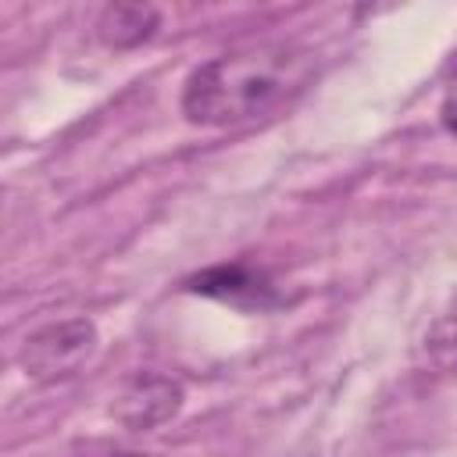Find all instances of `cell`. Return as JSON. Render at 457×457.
<instances>
[{"label": "cell", "instance_id": "6da1fadb", "mask_svg": "<svg viewBox=\"0 0 457 457\" xmlns=\"http://www.w3.org/2000/svg\"><path fill=\"white\" fill-rule=\"evenodd\" d=\"M314 54L296 43H257L221 54L182 86V114L193 125L228 129L268 118L300 96L314 79Z\"/></svg>", "mask_w": 457, "mask_h": 457}, {"label": "cell", "instance_id": "7a4b0ae2", "mask_svg": "<svg viewBox=\"0 0 457 457\" xmlns=\"http://www.w3.org/2000/svg\"><path fill=\"white\" fill-rule=\"evenodd\" d=\"M96 350V325L89 318H64L36 328L21 346V368L36 382H64L82 371Z\"/></svg>", "mask_w": 457, "mask_h": 457}, {"label": "cell", "instance_id": "3957f363", "mask_svg": "<svg viewBox=\"0 0 457 457\" xmlns=\"http://www.w3.org/2000/svg\"><path fill=\"white\" fill-rule=\"evenodd\" d=\"M182 407V386L168 375H154V371H139L136 378L125 382V389L118 393L111 414L136 428V432H146V428H157L161 421L175 418Z\"/></svg>", "mask_w": 457, "mask_h": 457}, {"label": "cell", "instance_id": "277c9868", "mask_svg": "<svg viewBox=\"0 0 457 457\" xmlns=\"http://www.w3.org/2000/svg\"><path fill=\"white\" fill-rule=\"evenodd\" d=\"M186 293H200V296H214V300H225L232 307H275L282 296L278 289L271 286V278L250 264H214V268H204L196 275L186 278Z\"/></svg>", "mask_w": 457, "mask_h": 457}, {"label": "cell", "instance_id": "5b68a950", "mask_svg": "<svg viewBox=\"0 0 457 457\" xmlns=\"http://www.w3.org/2000/svg\"><path fill=\"white\" fill-rule=\"evenodd\" d=\"M157 25H161V14L150 4H107L100 11L96 36H100V43H107L114 50H129V46L146 43L157 32Z\"/></svg>", "mask_w": 457, "mask_h": 457}, {"label": "cell", "instance_id": "8992f818", "mask_svg": "<svg viewBox=\"0 0 457 457\" xmlns=\"http://www.w3.org/2000/svg\"><path fill=\"white\" fill-rule=\"evenodd\" d=\"M425 357L436 371L443 375H457V314L439 318L428 332H425Z\"/></svg>", "mask_w": 457, "mask_h": 457}, {"label": "cell", "instance_id": "52a82bcc", "mask_svg": "<svg viewBox=\"0 0 457 457\" xmlns=\"http://www.w3.org/2000/svg\"><path fill=\"white\" fill-rule=\"evenodd\" d=\"M439 118H443L446 132H453V136H457V61H453V68H450V79H446V89H443Z\"/></svg>", "mask_w": 457, "mask_h": 457}, {"label": "cell", "instance_id": "ba28073f", "mask_svg": "<svg viewBox=\"0 0 457 457\" xmlns=\"http://www.w3.org/2000/svg\"><path fill=\"white\" fill-rule=\"evenodd\" d=\"M107 457H150V453H129L125 450V453H107Z\"/></svg>", "mask_w": 457, "mask_h": 457}]
</instances>
